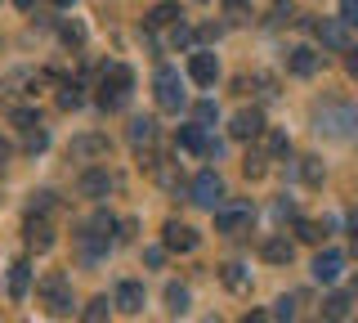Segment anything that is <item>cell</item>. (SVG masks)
I'll list each match as a JSON object with an SVG mask.
<instances>
[{
  "instance_id": "cell-43",
  "label": "cell",
  "mask_w": 358,
  "mask_h": 323,
  "mask_svg": "<svg viewBox=\"0 0 358 323\" xmlns=\"http://www.w3.org/2000/svg\"><path fill=\"white\" fill-rule=\"evenodd\" d=\"M9 158H14V144H9V139H5V135H0V166H5V162H9Z\"/></svg>"
},
{
  "instance_id": "cell-38",
  "label": "cell",
  "mask_w": 358,
  "mask_h": 323,
  "mask_svg": "<svg viewBox=\"0 0 358 323\" xmlns=\"http://www.w3.org/2000/svg\"><path fill=\"white\" fill-rule=\"evenodd\" d=\"M341 18L350 27H358V0H341Z\"/></svg>"
},
{
  "instance_id": "cell-49",
  "label": "cell",
  "mask_w": 358,
  "mask_h": 323,
  "mask_svg": "<svg viewBox=\"0 0 358 323\" xmlns=\"http://www.w3.org/2000/svg\"><path fill=\"white\" fill-rule=\"evenodd\" d=\"M197 5H206V0H197Z\"/></svg>"
},
{
  "instance_id": "cell-9",
  "label": "cell",
  "mask_w": 358,
  "mask_h": 323,
  "mask_svg": "<svg viewBox=\"0 0 358 323\" xmlns=\"http://www.w3.org/2000/svg\"><path fill=\"white\" fill-rule=\"evenodd\" d=\"M108 135H76L72 144H67V158L72 162H94V158H108Z\"/></svg>"
},
{
  "instance_id": "cell-35",
  "label": "cell",
  "mask_w": 358,
  "mask_h": 323,
  "mask_svg": "<svg viewBox=\"0 0 358 323\" xmlns=\"http://www.w3.org/2000/svg\"><path fill=\"white\" fill-rule=\"evenodd\" d=\"M14 121L22 130H31V126H41V113H36V108H14Z\"/></svg>"
},
{
  "instance_id": "cell-39",
  "label": "cell",
  "mask_w": 358,
  "mask_h": 323,
  "mask_svg": "<svg viewBox=\"0 0 358 323\" xmlns=\"http://www.w3.org/2000/svg\"><path fill=\"white\" fill-rule=\"evenodd\" d=\"M171 41H175V46H193V27L175 23V32H171Z\"/></svg>"
},
{
  "instance_id": "cell-33",
  "label": "cell",
  "mask_w": 358,
  "mask_h": 323,
  "mask_svg": "<svg viewBox=\"0 0 358 323\" xmlns=\"http://www.w3.org/2000/svg\"><path fill=\"white\" fill-rule=\"evenodd\" d=\"M31 216H45V211H54V193H50V188H41V193H31Z\"/></svg>"
},
{
  "instance_id": "cell-17",
  "label": "cell",
  "mask_w": 358,
  "mask_h": 323,
  "mask_svg": "<svg viewBox=\"0 0 358 323\" xmlns=\"http://www.w3.org/2000/svg\"><path fill=\"white\" fill-rule=\"evenodd\" d=\"M117 310H126V315H139V310H143V283L126 278V283L117 287Z\"/></svg>"
},
{
  "instance_id": "cell-5",
  "label": "cell",
  "mask_w": 358,
  "mask_h": 323,
  "mask_svg": "<svg viewBox=\"0 0 358 323\" xmlns=\"http://www.w3.org/2000/svg\"><path fill=\"white\" fill-rule=\"evenodd\" d=\"M41 81H45L41 72H14V76H5V81H0V104H5V108H18V99L22 95H36Z\"/></svg>"
},
{
  "instance_id": "cell-22",
  "label": "cell",
  "mask_w": 358,
  "mask_h": 323,
  "mask_svg": "<svg viewBox=\"0 0 358 323\" xmlns=\"http://www.w3.org/2000/svg\"><path fill=\"white\" fill-rule=\"evenodd\" d=\"M157 139V121L152 117H134L130 121V144L134 149H143V144H152Z\"/></svg>"
},
{
  "instance_id": "cell-4",
  "label": "cell",
  "mask_w": 358,
  "mask_h": 323,
  "mask_svg": "<svg viewBox=\"0 0 358 323\" xmlns=\"http://www.w3.org/2000/svg\"><path fill=\"white\" fill-rule=\"evenodd\" d=\"M152 90H157V108H162V113H179V108L188 104V95H184V76H179L175 68H157Z\"/></svg>"
},
{
  "instance_id": "cell-31",
  "label": "cell",
  "mask_w": 358,
  "mask_h": 323,
  "mask_svg": "<svg viewBox=\"0 0 358 323\" xmlns=\"http://www.w3.org/2000/svg\"><path fill=\"white\" fill-rule=\"evenodd\" d=\"M296 238L318 247V242H322V225H313V220H296Z\"/></svg>"
},
{
  "instance_id": "cell-47",
  "label": "cell",
  "mask_w": 358,
  "mask_h": 323,
  "mask_svg": "<svg viewBox=\"0 0 358 323\" xmlns=\"http://www.w3.org/2000/svg\"><path fill=\"white\" fill-rule=\"evenodd\" d=\"M54 5H59V9H72V5H76V0H54Z\"/></svg>"
},
{
  "instance_id": "cell-21",
  "label": "cell",
  "mask_w": 358,
  "mask_h": 323,
  "mask_svg": "<svg viewBox=\"0 0 358 323\" xmlns=\"http://www.w3.org/2000/svg\"><path fill=\"white\" fill-rule=\"evenodd\" d=\"M27 283H31V265L14 261V265H9V296L22 301V296H27Z\"/></svg>"
},
{
  "instance_id": "cell-10",
  "label": "cell",
  "mask_w": 358,
  "mask_h": 323,
  "mask_svg": "<svg viewBox=\"0 0 358 323\" xmlns=\"http://www.w3.org/2000/svg\"><path fill=\"white\" fill-rule=\"evenodd\" d=\"M313 32H318L322 50H350V23L345 18H322V23H313Z\"/></svg>"
},
{
  "instance_id": "cell-7",
  "label": "cell",
  "mask_w": 358,
  "mask_h": 323,
  "mask_svg": "<svg viewBox=\"0 0 358 323\" xmlns=\"http://www.w3.org/2000/svg\"><path fill=\"white\" fill-rule=\"evenodd\" d=\"M251 220H255V211L251 207H220L215 211V233H229V238H238V233L251 229Z\"/></svg>"
},
{
  "instance_id": "cell-12",
  "label": "cell",
  "mask_w": 358,
  "mask_h": 323,
  "mask_svg": "<svg viewBox=\"0 0 358 323\" xmlns=\"http://www.w3.org/2000/svg\"><path fill=\"white\" fill-rule=\"evenodd\" d=\"M162 242H166L171 252H193V247H197V229L179 225V220H166V229H162Z\"/></svg>"
},
{
  "instance_id": "cell-19",
  "label": "cell",
  "mask_w": 358,
  "mask_h": 323,
  "mask_svg": "<svg viewBox=\"0 0 358 323\" xmlns=\"http://www.w3.org/2000/svg\"><path fill=\"white\" fill-rule=\"evenodd\" d=\"M260 256L268 265H291V256H296V247H291L287 238H264L260 242Z\"/></svg>"
},
{
  "instance_id": "cell-40",
  "label": "cell",
  "mask_w": 358,
  "mask_h": 323,
  "mask_svg": "<svg viewBox=\"0 0 358 323\" xmlns=\"http://www.w3.org/2000/svg\"><path fill=\"white\" fill-rule=\"evenodd\" d=\"M287 18H291V0H278L273 5V23H287Z\"/></svg>"
},
{
  "instance_id": "cell-30",
  "label": "cell",
  "mask_w": 358,
  "mask_h": 323,
  "mask_svg": "<svg viewBox=\"0 0 358 323\" xmlns=\"http://www.w3.org/2000/svg\"><path fill=\"white\" fill-rule=\"evenodd\" d=\"M22 149H27V153H31V158H36V153H45V149H50V135H45V130H41V126H31V130H27V135H22Z\"/></svg>"
},
{
  "instance_id": "cell-41",
  "label": "cell",
  "mask_w": 358,
  "mask_h": 323,
  "mask_svg": "<svg viewBox=\"0 0 358 323\" xmlns=\"http://www.w3.org/2000/svg\"><path fill=\"white\" fill-rule=\"evenodd\" d=\"M143 261H148V265H152V270H157V265H162V261H166V252H162V247H148V252H143Z\"/></svg>"
},
{
  "instance_id": "cell-24",
  "label": "cell",
  "mask_w": 358,
  "mask_h": 323,
  "mask_svg": "<svg viewBox=\"0 0 358 323\" xmlns=\"http://www.w3.org/2000/svg\"><path fill=\"white\" fill-rule=\"evenodd\" d=\"M112 305H117V301H108V296H94V301H90V305L81 310V323H108Z\"/></svg>"
},
{
  "instance_id": "cell-11",
  "label": "cell",
  "mask_w": 358,
  "mask_h": 323,
  "mask_svg": "<svg viewBox=\"0 0 358 323\" xmlns=\"http://www.w3.org/2000/svg\"><path fill=\"white\" fill-rule=\"evenodd\" d=\"M229 135L233 139H260L264 135V113L260 108H242V113L229 121Z\"/></svg>"
},
{
  "instance_id": "cell-45",
  "label": "cell",
  "mask_w": 358,
  "mask_h": 323,
  "mask_svg": "<svg viewBox=\"0 0 358 323\" xmlns=\"http://www.w3.org/2000/svg\"><path fill=\"white\" fill-rule=\"evenodd\" d=\"M14 5H18V9H31V5H36V0H14Z\"/></svg>"
},
{
  "instance_id": "cell-8",
  "label": "cell",
  "mask_w": 358,
  "mask_h": 323,
  "mask_svg": "<svg viewBox=\"0 0 358 323\" xmlns=\"http://www.w3.org/2000/svg\"><path fill=\"white\" fill-rule=\"evenodd\" d=\"M76 188H81V198H108L112 188H117V175L108 171V166H90V171L81 175V180H76Z\"/></svg>"
},
{
  "instance_id": "cell-2",
  "label": "cell",
  "mask_w": 358,
  "mask_h": 323,
  "mask_svg": "<svg viewBox=\"0 0 358 323\" xmlns=\"http://www.w3.org/2000/svg\"><path fill=\"white\" fill-rule=\"evenodd\" d=\"M36 292H41L45 315H54V319H67V315H72V283H67L63 274H45Z\"/></svg>"
},
{
  "instance_id": "cell-20",
  "label": "cell",
  "mask_w": 358,
  "mask_h": 323,
  "mask_svg": "<svg viewBox=\"0 0 358 323\" xmlns=\"http://www.w3.org/2000/svg\"><path fill=\"white\" fill-rule=\"evenodd\" d=\"M322 319H327V323L350 319V292H331V296H322Z\"/></svg>"
},
{
  "instance_id": "cell-36",
  "label": "cell",
  "mask_w": 358,
  "mask_h": 323,
  "mask_svg": "<svg viewBox=\"0 0 358 323\" xmlns=\"http://www.w3.org/2000/svg\"><path fill=\"white\" fill-rule=\"evenodd\" d=\"M273 319H278V323H291V319H296V296H282V301H278Z\"/></svg>"
},
{
  "instance_id": "cell-27",
  "label": "cell",
  "mask_w": 358,
  "mask_h": 323,
  "mask_svg": "<svg viewBox=\"0 0 358 323\" xmlns=\"http://www.w3.org/2000/svg\"><path fill=\"white\" fill-rule=\"evenodd\" d=\"M264 153H268V158H287V153H291V139L282 135V130H268V135H264Z\"/></svg>"
},
{
  "instance_id": "cell-46",
  "label": "cell",
  "mask_w": 358,
  "mask_h": 323,
  "mask_svg": "<svg viewBox=\"0 0 358 323\" xmlns=\"http://www.w3.org/2000/svg\"><path fill=\"white\" fill-rule=\"evenodd\" d=\"M224 5H229V9H242V5H246V0H224Z\"/></svg>"
},
{
  "instance_id": "cell-42",
  "label": "cell",
  "mask_w": 358,
  "mask_h": 323,
  "mask_svg": "<svg viewBox=\"0 0 358 323\" xmlns=\"http://www.w3.org/2000/svg\"><path fill=\"white\" fill-rule=\"evenodd\" d=\"M345 68H350V72L358 76V46H350V50H345Z\"/></svg>"
},
{
  "instance_id": "cell-37",
  "label": "cell",
  "mask_w": 358,
  "mask_h": 323,
  "mask_svg": "<svg viewBox=\"0 0 358 323\" xmlns=\"http://www.w3.org/2000/svg\"><path fill=\"white\" fill-rule=\"evenodd\" d=\"M193 113H197V126H210V121H215V104H210V99H201Z\"/></svg>"
},
{
  "instance_id": "cell-48",
  "label": "cell",
  "mask_w": 358,
  "mask_h": 323,
  "mask_svg": "<svg viewBox=\"0 0 358 323\" xmlns=\"http://www.w3.org/2000/svg\"><path fill=\"white\" fill-rule=\"evenodd\" d=\"M201 323H224V319H220V315H210V319H201Z\"/></svg>"
},
{
  "instance_id": "cell-25",
  "label": "cell",
  "mask_w": 358,
  "mask_h": 323,
  "mask_svg": "<svg viewBox=\"0 0 358 323\" xmlns=\"http://www.w3.org/2000/svg\"><path fill=\"white\" fill-rule=\"evenodd\" d=\"M179 18H184V14H179V5L162 0V5H157L152 14H148V27H171V23H179Z\"/></svg>"
},
{
  "instance_id": "cell-26",
  "label": "cell",
  "mask_w": 358,
  "mask_h": 323,
  "mask_svg": "<svg viewBox=\"0 0 358 323\" xmlns=\"http://www.w3.org/2000/svg\"><path fill=\"white\" fill-rule=\"evenodd\" d=\"M166 310H171V315H188V287L184 283L166 287Z\"/></svg>"
},
{
  "instance_id": "cell-28",
  "label": "cell",
  "mask_w": 358,
  "mask_h": 323,
  "mask_svg": "<svg viewBox=\"0 0 358 323\" xmlns=\"http://www.w3.org/2000/svg\"><path fill=\"white\" fill-rule=\"evenodd\" d=\"M81 104H85L81 85H76V81H67L63 90H59V108H63V113H72V108H81Z\"/></svg>"
},
{
  "instance_id": "cell-34",
  "label": "cell",
  "mask_w": 358,
  "mask_h": 323,
  "mask_svg": "<svg viewBox=\"0 0 358 323\" xmlns=\"http://www.w3.org/2000/svg\"><path fill=\"white\" fill-rule=\"evenodd\" d=\"M59 36L67 41V46H81V41H85V27H81V23H63Z\"/></svg>"
},
{
  "instance_id": "cell-23",
  "label": "cell",
  "mask_w": 358,
  "mask_h": 323,
  "mask_svg": "<svg viewBox=\"0 0 358 323\" xmlns=\"http://www.w3.org/2000/svg\"><path fill=\"white\" fill-rule=\"evenodd\" d=\"M220 278L233 287V292H246V287H251V274H246V265H238V261H229V265H224Z\"/></svg>"
},
{
  "instance_id": "cell-15",
  "label": "cell",
  "mask_w": 358,
  "mask_h": 323,
  "mask_svg": "<svg viewBox=\"0 0 358 323\" xmlns=\"http://www.w3.org/2000/svg\"><path fill=\"white\" fill-rule=\"evenodd\" d=\"M27 247L31 252H50L54 247V229L45 216H27Z\"/></svg>"
},
{
  "instance_id": "cell-13",
  "label": "cell",
  "mask_w": 358,
  "mask_h": 323,
  "mask_svg": "<svg viewBox=\"0 0 358 323\" xmlns=\"http://www.w3.org/2000/svg\"><path fill=\"white\" fill-rule=\"evenodd\" d=\"M341 270H345V256L341 252H318L313 256V278H318V283H336V278H341Z\"/></svg>"
},
{
  "instance_id": "cell-6",
  "label": "cell",
  "mask_w": 358,
  "mask_h": 323,
  "mask_svg": "<svg viewBox=\"0 0 358 323\" xmlns=\"http://www.w3.org/2000/svg\"><path fill=\"white\" fill-rule=\"evenodd\" d=\"M188 193H193V202H197V207H206V211H220V202H224V184H220V175H215V171H201Z\"/></svg>"
},
{
  "instance_id": "cell-29",
  "label": "cell",
  "mask_w": 358,
  "mask_h": 323,
  "mask_svg": "<svg viewBox=\"0 0 358 323\" xmlns=\"http://www.w3.org/2000/svg\"><path fill=\"white\" fill-rule=\"evenodd\" d=\"M242 171H246V180H260V175L268 171V153H246Z\"/></svg>"
},
{
  "instance_id": "cell-32",
  "label": "cell",
  "mask_w": 358,
  "mask_h": 323,
  "mask_svg": "<svg viewBox=\"0 0 358 323\" xmlns=\"http://www.w3.org/2000/svg\"><path fill=\"white\" fill-rule=\"evenodd\" d=\"M300 180H305L309 188H318L322 184V162L318 158H305V166H300Z\"/></svg>"
},
{
  "instance_id": "cell-44",
  "label": "cell",
  "mask_w": 358,
  "mask_h": 323,
  "mask_svg": "<svg viewBox=\"0 0 358 323\" xmlns=\"http://www.w3.org/2000/svg\"><path fill=\"white\" fill-rule=\"evenodd\" d=\"M242 323H273V319H268V315H264V310H251V315H246Z\"/></svg>"
},
{
  "instance_id": "cell-18",
  "label": "cell",
  "mask_w": 358,
  "mask_h": 323,
  "mask_svg": "<svg viewBox=\"0 0 358 323\" xmlns=\"http://www.w3.org/2000/svg\"><path fill=\"white\" fill-rule=\"evenodd\" d=\"M318 54H313L309 46H296V50H291V59H287V68L291 72H296V76H313V72H318Z\"/></svg>"
},
{
  "instance_id": "cell-16",
  "label": "cell",
  "mask_w": 358,
  "mask_h": 323,
  "mask_svg": "<svg viewBox=\"0 0 358 323\" xmlns=\"http://www.w3.org/2000/svg\"><path fill=\"white\" fill-rule=\"evenodd\" d=\"M179 144H184L188 153H206V158H220V144L201 135V126H184V130H179Z\"/></svg>"
},
{
  "instance_id": "cell-1",
  "label": "cell",
  "mask_w": 358,
  "mask_h": 323,
  "mask_svg": "<svg viewBox=\"0 0 358 323\" xmlns=\"http://www.w3.org/2000/svg\"><path fill=\"white\" fill-rule=\"evenodd\" d=\"M130 85H134L130 68H121V63H112V68H103V85H99V108H108V113L126 108V99H130Z\"/></svg>"
},
{
  "instance_id": "cell-3",
  "label": "cell",
  "mask_w": 358,
  "mask_h": 323,
  "mask_svg": "<svg viewBox=\"0 0 358 323\" xmlns=\"http://www.w3.org/2000/svg\"><path fill=\"white\" fill-rule=\"evenodd\" d=\"M112 216H94L90 225H81V233H76V247H81L85 261H99L108 247H112Z\"/></svg>"
},
{
  "instance_id": "cell-14",
  "label": "cell",
  "mask_w": 358,
  "mask_h": 323,
  "mask_svg": "<svg viewBox=\"0 0 358 323\" xmlns=\"http://www.w3.org/2000/svg\"><path fill=\"white\" fill-rule=\"evenodd\" d=\"M188 76H193L197 85H215V76H220V59H215V54H206V50H197V54H193V63H188Z\"/></svg>"
}]
</instances>
